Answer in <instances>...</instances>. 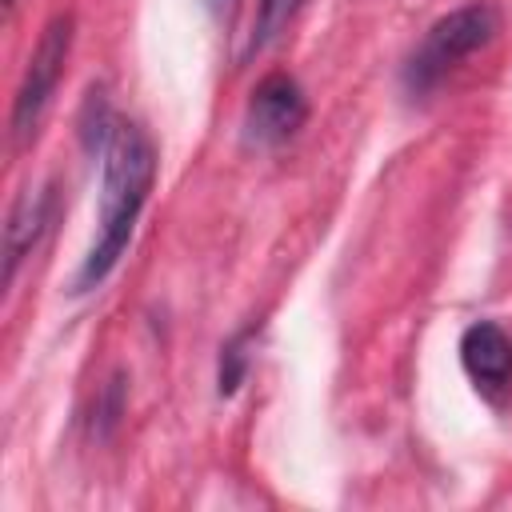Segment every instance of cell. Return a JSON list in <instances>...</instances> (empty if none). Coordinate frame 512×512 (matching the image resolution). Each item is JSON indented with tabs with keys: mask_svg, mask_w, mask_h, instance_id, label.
<instances>
[{
	"mask_svg": "<svg viewBox=\"0 0 512 512\" xmlns=\"http://www.w3.org/2000/svg\"><path fill=\"white\" fill-rule=\"evenodd\" d=\"M104 176H100V236L80 260L72 276V292H92L108 280V272L120 264L132 228L144 212V200L156 180V148L148 132L136 120H116L104 152Z\"/></svg>",
	"mask_w": 512,
	"mask_h": 512,
	"instance_id": "cell-1",
	"label": "cell"
},
{
	"mask_svg": "<svg viewBox=\"0 0 512 512\" xmlns=\"http://www.w3.org/2000/svg\"><path fill=\"white\" fill-rule=\"evenodd\" d=\"M52 204H56V188L52 184H40L36 192H20V200L12 204L8 212V224H4V284L16 280V268L20 260L32 252V244L44 236L48 220H52Z\"/></svg>",
	"mask_w": 512,
	"mask_h": 512,
	"instance_id": "cell-6",
	"label": "cell"
},
{
	"mask_svg": "<svg viewBox=\"0 0 512 512\" xmlns=\"http://www.w3.org/2000/svg\"><path fill=\"white\" fill-rule=\"evenodd\" d=\"M120 412H124V376L116 372V376L104 384V392H100V404H96V424H92V432L104 440V436L116 428Z\"/></svg>",
	"mask_w": 512,
	"mask_h": 512,
	"instance_id": "cell-9",
	"label": "cell"
},
{
	"mask_svg": "<svg viewBox=\"0 0 512 512\" xmlns=\"http://www.w3.org/2000/svg\"><path fill=\"white\" fill-rule=\"evenodd\" d=\"M72 24H76V20H72L68 12L56 16V20L44 28L36 52L28 56L24 80H20L16 100H12V140H16V144H28V140L36 136L40 120H44V108H48V100H52L60 76H64L68 52H72Z\"/></svg>",
	"mask_w": 512,
	"mask_h": 512,
	"instance_id": "cell-3",
	"label": "cell"
},
{
	"mask_svg": "<svg viewBox=\"0 0 512 512\" xmlns=\"http://www.w3.org/2000/svg\"><path fill=\"white\" fill-rule=\"evenodd\" d=\"M460 364L484 396H496L512 380V336L496 320H476L460 336Z\"/></svg>",
	"mask_w": 512,
	"mask_h": 512,
	"instance_id": "cell-5",
	"label": "cell"
},
{
	"mask_svg": "<svg viewBox=\"0 0 512 512\" xmlns=\"http://www.w3.org/2000/svg\"><path fill=\"white\" fill-rule=\"evenodd\" d=\"M300 4H304V0H260V4H256L252 36H248V44H244L240 60H252L256 52H264V48H268L284 28H288V20L300 12Z\"/></svg>",
	"mask_w": 512,
	"mask_h": 512,
	"instance_id": "cell-7",
	"label": "cell"
},
{
	"mask_svg": "<svg viewBox=\"0 0 512 512\" xmlns=\"http://www.w3.org/2000/svg\"><path fill=\"white\" fill-rule=\"evenodd\" d=\"M496 32H500V16L484 0L464 4V8H456L448 16H440L424 32V40L416 44V52L404 64V88H408V96H428L464 56H472L476 48H484Z\"/></svg>",
	"mask_w": 512,
	"mask_h": 512,
	"instance_id": "cell-2",
	"label": "cell"
},
{
	"mask_svg": "<svg viewBox=\"0 0 512 512\" xmlns=\"http://www.w3.org/2000/svg\"><path fill=\"white\" fill-rule=\"evenodd\" d=\"M204 4L212 8V16H216V20H228V16H232V8H236V0H204Z\"/></svg>",
	"mask_w": 512,
	"mask_h": 512,
	"instance_id": "cell-10",
	"label": "cell"
},
{
	"mask_svg": "<svg viewBox=\"0 0 512 512\" xmlns=\"http://www.w3.org/2000/svg\"><path fill=\"white\" fill-rule=\"evenodd\" d=\"M256 328L260 324H248V328H240L224 348H220V372H216V392L220 396H236V388H240V380H244V372H248V340L256 336Z\"/></svg>",
	"mask_w": 512,
	"mask_h": 512,
	"instance_id": "cell-8",
	"label": "cell"
},
{
	"mask_svg": "<svg viewBox=\"0 0 512 512\" xmlns=\"http://www.w3.org/2000/svg\"><path fill=\"white\" fill-rule=\"evenodd\" d=\"M308 120L304 88L288 72H268L244 108V144L248 148H280Z\"/></svg>",
	"mask_w": 512,
	"mask_h": 512,
	"instance_id": "cell-4",
	"label": "cell"
}]
</instances>
